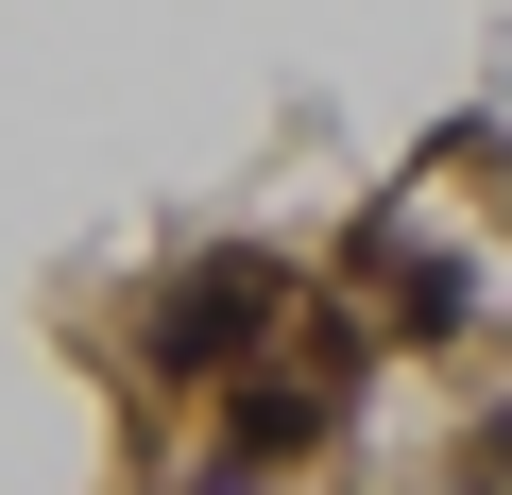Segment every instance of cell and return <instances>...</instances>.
<instances>
[{"mask_svg": "<svg viewBox=\"0 0 512 495\" xmlns=\"http://www.w3.org/2000/svg\"><path fill=\"white\" fill-rule=\"evenodd\" d=\"M291 325V257H256V239H222V257H188L154 308H137V359L154 376H256V342Z\"/></svg>", "mask_w": 512, "mask_h": 495, "instance_id": "cell-1", "label": "cell"}, {"mask_svg": "<svg viewBox=\"0 0 512 495\" xmlns=\"http://www.w3.org/2000/svg\"><path fill=\"white\" fill-rule=\"evenodd\" d=\"M308 427H325V393H308V376H239V393H222V461H205V495L291 478V461H308Z\"/></svg>", "mask_w": 512, "mask_h": 495, "instance_id": "cell-2", "label": "cell"}, {"mask_svg": "<svg viewBox=\"0 0 512 495\" xmlns=\"http://www.w3.org/2000/svg\"><path fill=\"white\" fill-rule=\"evenodd\" d=\"M359 257L393 274V325H410V342H461V325H478V274L444 257V239H410V205H376V222H359Z\"/></svg>", "mask_w": 512, "mask_h": 495, "instance_id": "cell-3", "label": "cell"}, {"mask_svg": "<svg viewBox=\"0 0 512 495\" xmlns=\"http://www.w3.org/2000/svg\"><path fill=\"white\" fill-rule=\"evenodd\" d=\"M478 461H495V478H512V410H495V427H478Z\"/></svg>", "mask_w": 512, "mask_h": 495, "instance_id": "cell-4", "label": "cell"}]
</instances>
